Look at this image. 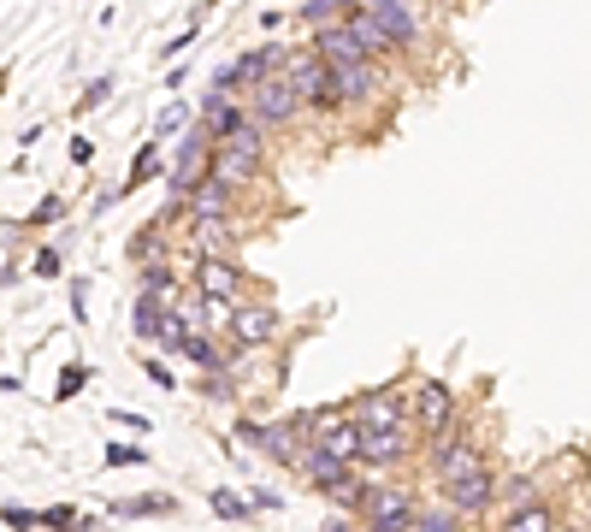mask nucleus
<instances>
[{
    "mask_svg": "<svg viewBox=\"0 0 591 532\" xmlns=\"http://www.w3.org/2000/svg\"><path fill=\"white\" fill-rule=\"evenodd\" d=\"M367 532H385V527H367Z\"/></svg>",
    "mask_w": 591,
    "mask_h": 532,
    "instance_id": "nucleus-43",
    "label": "nucleus"
},
{
    "mask_svg": "<svg viewBox=\"0 0 591 532\" xmlns=\"http://www.w3.org/2000/svg\"><path fill=\"white\" fill-rule=\"evenodd\" d=\"M207 397L225 402V397H231V379H225V373H213V379H207Z\"/></svg>",
    "mask_w": 591,
    "mask_h": 532,
    "instance_id": "nucleus-40",
    "label": "nucleus"
},
{
    "mask_svg": "<svg viewBox=\"0 0 591 532\" xmlns=\"http://www.w3.org/2000/svg\"><path fill=\"white\" fill-rule=\"evenodd\" d=\"M172 509H178V503H172L166 491H148V497H125V503H119V515H172Z\"/></svg>",
    "mask_w": 591,
    "mask_h": 532,
    "instance_id": "nucleus-24",
    "label": "nucleus"
},
{
    "mask_svg": "<svg viewBox=\"0 0 591 532\" xmlns=\"http://www.w3.org/2000/svg\"><path fill=\"white\" fill-rule=\"evenodd\" d=\"M379 24H385V36H391L396 48H408V42H414V36H420V30H414V18H408V6H402V0H396V6H385V12H379Z\"/></svg>",
    "mask_w": 591,
    "mask_h": 532,
    "instance_id": "nucleus-22",
    "label": "nucleus"
},
{
    "mask_svg": "<svg viewBox=\"0 0 591 532\" xmlns=\"http://www.w3.org/2000/svg\"><path fill=\"white\" fill-rule=\"evenodd\" d=\"M343 24H349V36L361 42V54H367V60H373V54H391V48H396L391 36H385V24H379V12H361V6H355Z\"/></svg>",
    "mask_w": 591,
    "mask_h": 532,
    "instance_id": "nucleus-18",
    "label": "nucleus"
},
{
    "mask_svg": "<svg viewBox=\"0 0 591 532\" xmlns=\"http://www.w3.org/2000/svg\"><path fill=\"white\" fill-rule=\"evenodd\" d=\"M272 337H278V314H272L266 302H237V320H231L225 343H231L237 355H249V349H266Z\"/></svg>",
    "mask_w": 591,
    "mask_h": 532,
    "instance_id": "nucleus-7",
    "label": "nucleus"
},
{
    "mask_svg": "<svg viewBox=\"0 0 591 532\" xmlns=\"http://www.w3.org/2000/svg\"><path fill=\"white\" fill-rule=\"evenodd\" d=\"M231 213H237V190L207 172L196 190H190V219H196V225H231Z\"/></svg>",
    "mask_w": 591,
    "mask_h": 532,
    "instance_id": "nucleus-10",
    "label": "nucleus"
},
{
    "mask_svg": "<svg viewBox=\"0 0 591 532\" xmlns=\"http://www.w3.org/2000/svg\"><path fill=\"white\" fill-rule=\"evenodd\" d=\"M479 444H473V432H467V420H456L450 432H438L432 438V473H438V485L444 479H461V473H479Z\"/></svg>",
    "mask_w": 591,
    "mask_h": 532,
    "instance_id": "nucleus-2",
    "label": "nucleus"
},
{
    "mask_svg": "<svg viewBox=\"0 0 591 532\" xmlns=\"http://www.w3.org/2000/svg\"><path fill=\"white\" fill-rule=\"evenodd\" d=\"M184 355H190V361H196L201 373H225V355H219V349H213V343H207V337H190V343H184Z\"/></svg>",
    "mask_w": 591,
    "mask_h": 532,
    "instance_id": "nucleus-25",
    "label": "nucleus"
},
{
    "mask_svg": "<svg viewBox=\"0 0 591 532\" xmlns=\"http://www.w3.org/2000/svg\"><path fill=\"white\" fill-rule=\"evenodd\" d=\"M184 125H196V113H190V107H184V101H172V107H166V113H160V119H154V131H160V136L184 131Z\"/></svg>",
    "mask_w": 591,
    "mask_h": 532,
    "instance_id": "nucleus-27",
    "label": "nucleus"
},
{
    "mask_svg": "<svg viewBox=\"0 0 591 532\" xmlns=\"http://www.w3.org/2000/svg\"><path fill=\"white\" fill-rule=\"evenodd\" d=\"M361 515H367V527L408 532V527H414V515H420V509H414V497H408L402 485H373V491H367V509H361Z\"/></svg>",
    "mask_w": 591,
    "mask_h": 532,
    "instance_id": "nucleus-8",
    "label": "nucleus"
},
{
    "mask_svg": "<svg viewBox=\"0 0 591 532\" xmlns=\"http://www.w3.org/2000/svg\"><path fill=\"white\" fill-rule=\"evenodd\" d=\"M166 320H172V308H166V302H154V296H136V308H131V326H136V337L160 343V337H166Z\"/></svg>",
    "mask_w": 591,
    "mask_h": 532,
    "instance_id": "nucleus-19",
    "label": "nucleus"
},
{
    "mask_svg": "<svg viewBox=\"0 0 591 532\" xmlns=\"http://www.w3.org/2000/svg\"><path fill=\"white\" fill-rule=\"evenodd\" d=\"M249 107H255V113H249L255 125L278 131V125H290V119H296V113H302L308 101H302V95H296V83H290V77L278 71V77H266L261 89H249Z\"/></svg>",
    "mask_w": 591,
    "mask_h": 532,
    "instance_id": "nucleus-3",
    "label": "nucleus"
},
{
    "mask_svg": "<svg viewBox=\"0 0 591 532\" xmlns=\"http://www.w3.org/2000/svg\"><path fill=\"white\" fill-rule=\"evenodd\" d=\"M207 503H213V515H225V521H249V497H237V491H225V485H219Z\"/></svg>",
    "mask_w": 591,
    "mask_h": 532,
    "instance_id": "nucleus-26",
    "label": "nucleus"
},
{
    "mask_svg": "<svg viewBox=\"0 0 591 532\" xmlns=\"http://www.w3.org/2000/svg\"><path fill=\"white\" fill-rule=\"evenodd\" d=\"M83 379H89V367H83V361H71L66 379H60V397H77V391H83Z\"/></svg>",
    "mask_w": 591,
    "mask_h": 532,
    "instance_id": "nucleus-33",
    "label": "nucleus"
},
{
    "mask_svg": "<svg viewBox=\"0 0 591 532\" xmlns=\"http://www.w3.org/2000/svg\"><path fill=\"white\" fill-rule=\"evenodd\" d=\"M497 532H556V509H550V503H521V509L503 515Z\"/></svg>",
    "mask_w": 591,
    "mask_h": 532,
    "instance_id": "nucleus-20",
    "label": "nucleus"
},
{
    "mask_svg": "<svg viewBox=\"0 0 591 532\" xmlns=\"http://www.w3.org/2000/svg\"><path fill=\"white\" fill-rule=\"evenodd\" d=\"M349 12H355V0H302V18H308V24H320V30H326V18H331V24H343Z\"/></svg>",
    "mask_w": 591,
    "mask_h": 532,
    "instance_id": "nucleus-23",
    "label": "nucleus"
},
{
    "mask_svg": "<svg viewBox=\"0 0 591 532\" xmlns=\"http://www.w3.org/2000/svg\"><path fill=\"white\" fill-rule=\"evenodd\" d=\"M154 166H160V148H154V142H142V154L131 160V184H148V178H154Z\"/></svg>",
    "mask_w": 591,
    "mask_h": 532,
    "instance_id": "nucleus-30",
    "label": "nucleus"
},
{
    "mask_svg": "<svg viewBox=\"0 0 591 532\" xmlns=\"http://www.w3.org/2000/svg\"><path fill=\"white\" fill-rule=\"evenodd\" d=\"M42 527H54V532H83V515H77V509H66V503H54V509H42Z\"/></svg>",
    "mask_w": 591,
    "mask_h": 532,
    "instance_id": "nucleus-28",
    "label": "nucleus"
},
{
    "mask_svg": "<svg viewBox=\"0 0 591 532\" xmlns=\"http://www.w3.org/2000/svg\"><path fill=\"white\" fill-rule=\"evenodd\" d=\"M0 521H6L12 532H30L36 521H42V509H18V503H6V509H0Z\"/></svg>",
    "mask_w": 591,
    "mask_h": 532,
    "instance_id": "nucleus-31",
    "label": "nucleus"
},
{
    "mask_svg": "<svg viewBox=\"0 0 591 532\" xmlns=\"http://www.w3.org/2000/svg\"><path fill=\"white\" fill-rule=\"evenodd\" d=\"M331 77H337V101H373V95L385 89V77H379V66H373V60H355V66H337Z\"/></svg>",
    "mask_w": 591,
    "mask_h": 532,
    "instance_id": "nucleus-15",
    "label": "nucleus"
},
{
    "mask_svg": "<svg viewBox=\"0 0 591 532\" xmlns=\"http://www.w3.org/2000/svg\"><path fill=\"white\" fill-rule=\"evenodd\" d=\"M71 314H77V320H83V314H89V296H83V278H77V284H71Z\"/></svg>",
    "mask_w": 591,
    "mask_h": 532,
    "instance_id": "nucleus-39",
    "label": "nucleus"
},
{
    "mask_svg": "<svg viewBox=\"0 0 591 532\" xmlns=\"http://www.w3.org/2000/svg\"><path fill=\"white\" fill-rule=\"evenodd\" d=\"M408 532H461V515H450V509H438V515H414V527Z\"/></svg>",
    "mask_w": 591,
    "mask_h": 532,
    "instance_id": "nucleus-29",
    "label": "nucleus"
},
{
    "mask_svg": "<svg viewBox=\"0 0 591 532\" xmlns=\"http://www.w3.org/2000/svg\"><path fill=\"white\" fill-rule=\"evenodd\" d=\"M36 272H42V278H54V272H60V255H54V249H42V255H36Z\"/></svg>",
    "mask_w": 591,
    "mask_h": 532,
    "instance_id": "nucleus-38",
    "label": "nucleus"
},
{
    "mask_svg": "<svg viewBox=\"0 0 591 532\" xmlns=\"http://www.w3.org/2000/svg\"><path fill=\"white\" fill-rule=\"evenodd\" d=\"M107 95H113V83H107V77H95V83H89V89H83V101H77V107H101V101H107Z\"/></svg>",
    "mask_w": 591,
    "mask_h": 532,
    "instance_id": "nucleus-35",
    "label": "nucleus"
},
{
    "mask_svg": "<svg viewBox=\"0 0 591 532\" xmlns=\"http://www.w3.org/2000/svg\"><path fill=\"white\" fill-rule=\"evenodd\" d=\"M261 131H266V125H255V119H249L237 136H225V142L213 148V178H225L231 190L255 184V178L266 172V136Z\"/></svg>",
    "mask_w": 591,
    "mask_h": 532,
    "instance_id": "nucleus-1",
    "label": "nucleus"
},
{
    "mask_svg": "<svg viewBox=\"0 0 591 532\" xmlns=\"http://www.w3.org/2000/svg\"><path fill=\"white\" fill-rule=\"evenodd\" d=\"M107 462L113 467H148V450H136V444H107Z\"/></svg>",
    "mask_w": 591,
    "mask_h": 532,
    "instance_id": "nucleus-32",
    "label": "nucleus"
},
{
    "mask_svg": "<svg viewBox=\"0 0 591 532\" xmlns=\"http://www.w3.org/2000/svg\"><path fill=\"white\" fill-rule=\"evenodd\" d=\"M326 532H349V527H343V521H326Z\"/></svg>",
    "mask_w": 591,
    "mask_h": 532,
    "instance_id": "nucleus-42",
    "label": "nucleus"
},
{
    "mask_svg": "<svg viewBox=\"0 0 591 532\" xmlns=\"http://www.w3.org/2000/svg\"><path fill=\"white\" fill-rule=\"evenodd\" d=\"M54 213H60V196H48V201H42V207H36V213H30V225H48V219H54Z\"/></svg>",
    "mask_w": 591,
    "mask_h": 532,
    "instance_id": "nucleus-37",
    "label": "nucleus"
},
{
    "mask_svg": "<svg viewBox=\"0 0 591 532\" xmlns=\"http://www.w3.org/2000/svg\"><path fill=\"white\" fill-rule=\"evenodd\" d=\"M284 77L296 83V95H302V101H314V107H337V77H331V66H326V54H320V48L290 54Z\"/></svg>",
    "mask_w": 591,
    "mask_h": 532,
    "instance_id": "nucleus-4",
    "label": "nucleus"
},
{
    "mask_svg": "<svg viewBox=\"0 0 591 532\" xmlns=\"http://www.w3.org/2000/svg\"><path fill=\"white\" fill-rule=\"evenodd\" d=\"M107 420H113L119 432H148V420H142V414H131V408H113Z\"/></svg>",
    "mask_w": 591,
    "mask_h": 532,
    "instance_id": "nucleus-34",
    "label": "nucleus"
},
{
    "mask_svg": "<svg viewBox=\"0 0 591 532\" xmlns=\"http://www.w3.org/2000/svg\"><path fill=\"white\" fill-rule=\"evenodd\" d=\"M196 284H201V296H213V302H237L243 296V272L231 261H201L196 255Z\"/></svg>",
    "mask_w": 591,
    "mask_h": 532,
    "instance_id": "nucleus-13",
    "label": "nucleus"
},
{
    "mask_svg": "<svg viewBox=\"0 0 591 532\" xmlns=\"http://www.w3.org/2000/svg\"><path fill=\"white\" fill-rule=\"evenodd\" d=\"M408 450H414L408 426L402 432H361V462L367 467H396V462H408Z\"/></svg>",
    "mask_w": 591,
    "mask_h": 532,
    "instance_id": "nucleus-14",
    "label": "nucleus"
},
{
    "mask_svg": "<svg viewBox=\"0 0 591 532\" xmlns=\"http://www.w3.org/2000/svg\"><path fill=\"white\" fill-rule=\"evenodd\" d=\"M302 473H308V479H314V485H320V491H337V485H343V479H349V473H355V467L349 462H337V456H331V450H320V444H308V450H302Z\"/></svg>",
    "mask_w": 591,
    "mask_h": 532,
    "instance_id": "nucleus-16",
    "label": "nucleus"
},
{
    "mask_svg": "<svg viewBox=\"0 0 591 532\" xmlns=\"http://www.w3.org/2000/svg\"><path fill=\"white\" fill-rule=\"evenodd\" d=\"M361 432H402L408 426V408L391 397V391H367V397H355V414H349Z\"/></svg>",
    "mask_w": 591,
    "mask_h": 532,
    "instance_id": "nucleus-11",
    "label": "nucleus"
},
{
    "mask_svg": "<svg viewBox=\"0 0 591 532\" xmlns=\"http://www.w3.org/2000/svg\"><path fill=\"white\" fill-rule=\"evenodd\" d=\"M314 48L326 54L331 71H337V66H355V60H367V54H361V42L349 36V24H326V30L314 36Z\"/></svg>",
    "mask_w": 591,
    "mask_h": 532,
    "instance_id": "nucleus-17",
    "label": "nucleus"
},
{
    "mask_svg": "<svg viewBox=\"0 0 591 532\" xmlns=\"http://www.w3.org/2000/svg\"><path fill=\"white\" fill-rule=\"evenodd\" d=\"M237 438L243 444H255V450H266L272 462H302V426L296 420H278V426H261V420H237Z\"/></svg>",
    "mask_w": 591,
    "mask_h": 532,
    "instance_id": "nucleus-6",
    "label": "nucleus"
},
{
    "mask_svg": "<svg viewBox=\"0 0 591 532\" xmlns=\"http://www.w3.org/2000/svg\"><path fill=\"white\" fill-rule=\"evenodd\" d=\"M461 414H456V397H450V385H438V379H420L414 385V397H408V426H420V432H450Z\"/></svg>",
    "mask_w": 591,
    "mask_h": 532,
    "instance_id": "nucleus-5",
    "label": "nucleus"
},
{
    "mask_svg": "<svg viewBox=\"0 0 591 532\" xmlns=\"http://www.w3.org/2000/svg\"><path fill=\"white\" fill-rule=\"evenodd\" d=\"M438 491H444V509H450V515H485L491 497H497V479H491V467H479V473L444 479Z\"/></svg>",
    "mask_w": 591,
    "mask_h": 532,
    "instance_id": "nucleus-9",
    "label": "nucleus"
},
{
    "mask_svg": "<svg viewBox=\"0 0 591 532\" xmlns=\"http://www.w3.org/2000/svg\"><path fill=\"white\" fill-rule=\"evenodd\" d=\"M196 125H201V131H207V136H213V142H225V136H237V131H243V125H249V113L237 107V95H219V89H213V95L201 101Z\"/></svg>",
    "mask_w": 591,
    "mask_h": 532,
    "instance_id": "nucleus-12",
    "label": "nucleus"
},
{
    "mask_svg": "<svg viewBox=\"0 0 591 532\" xmlns=\"http://www.w3.org/2000/svg\"><path fill=\"white\" fill-rule=\"evenodd\" d=\"M142 373H148V379H154V385H160V391H172V385H178V373H166V367H160V361H148V367H142Z\"/></svg>",
    "mask_w": 591,
    "mask_h": 532,
    "instance_id": "nucleus-36",
    "label": "nucleus"
},
{
    "mask_svg": "<svg viewBox=\"0 0 591 532\" xmlns=\"http://www.w3.org/2000/svg\"><path fill=\"white\" fill-rule=\"evenodd\" d=\"M172 290H178V272H172L166 261L142 266V296H154V302H166V308H172Z\"/></svg>",
    "mask_w": 591,
    "mask_h": 532,
    "instance_id": "nucleus-21",
    "label": "nucleus"
},
{
    "mask_svg": "<svg viewBox=\"0 0 591 532\" xmlns=\"http://www.w3.org/2000/svg\"><path fill=\"white\" fill-rule=\"evenodd\" d=\"M385 6H396V0H361V12H385Z\"/></svg>",
    "mask_w": 591,
    "mask_h": 532,
    "instance_id": "nucleus-41",
    "label": "nucleus"
}]
</instances>
